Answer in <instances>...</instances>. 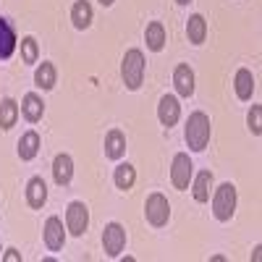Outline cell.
Returning <instances> with one entry per match:
<instances>
[{
    "mask_svg": "<svg viewBox=\"0 0 262 262\" xmlns=\"http://www.w3.org/2000/svg\"><path fill=\"white\" fill-rule=\"evenodd\" d=\"M184 139H186L189 149H194V152H202L207 147V142H210V118L202 111L189 116L186 128H184Z\"/></svg>",
    "mask_w": 262,
    "mask_h": 262,
    "instance_id": "cell-1",
    "label": "cell"
},
{
    "mask_svg": "<svg viewBox=\"0 0 262 262\" xmlns=\"http://www.w3.org/2000/svg\"><path fill=\"white\" fill-rule=\"evenodd\" d=\"M121 76H123L126 90H131V92H137L142 86V81H144V55H142V50H137V48L126 50L123 63H121Z\"/></svg>",
    "mask_w": 262,
    "mask_h": 262,
    "instance_id": "cell-2",
    "label": "cell"
},
{
    "mask_svg": "<svg viewBox=\"0 0 262 262\" xmlns=\"http://www.w3.org/2000/svg\"><path fill=\"white\" fill-rule=\"evenodd\" d=\"M233 212H236V186L231 181H226L212 194V215L217 217V221L226 223V221L233 217Z\"/></svg>",
    "mask_w": 262,
    "mask_h": 262,
    "instance_id": "cell-3",
    "label": "cell"
},
{
    "mask_svg": "<svg viewBox=\"0 0 262 262\" xmlns=\"http://www.w3.org/2000/svg\"><path fill=\"white\" fill-rule=\"evenodd\" d=\"M144 215H147V223L155 226V228H163L168 221H170V205L163 194H149L147 202H144Z\"/></svg>",
    "mask_w": 262,
    "mask_h": 262,
    "instance_id": "cell-4",
    "label": "cell"
},
{
    "mask_svg": "<svg viewBox=\"0 0 262 262\" xmlns=\"http://www.w3.org/2000/svg\"><path fill=\"white\" fill-rule=\"evenodd\" d=\"M86 226H90V210L84 202H71L66 210V228L71 231V236H84Z\"/></svg>",
    "mask_w": 262,
    "mask_h": 262,
    "instance_id": "cell-5",
    "label": "cell"
},
{
    "mask_svg": "<svg viewBox=\"0 0 262 262\" xmlns=\"http://www.w3.org/2000/svg\"><path fill=\"white\" fill-rule=\"evenodd\" d=\"M102 247L107 257H121L123 247H126V231L121 223H107L102 231Z\"/></svg>",
    "mask_w": 262,
    "mask_h": 262,
    "instance_id": "cell-6",
    "label": "cell"
},
{
    "mask_svg": "<svg viewBox=\"0 0 262 262\" xmlns=\"http://www.w3.org/2000/svg\"><path fill=\"white\" fill-rule=\"evenodd\" d=\"M191 173H194V165L189 160L186 152H179L176 158H173V165H170V181L176 189H189V181H191Z\"/></svg>",
    "mask_w": 262,
    "mask_h": 262,
    "instance_id": "cell-7",
    "label": "cell"
},
{
    "mask_svg": "<svg viewBox=\"0 0 262 262\" xmlns=\"http://www.w3.org/2000/svg\"><path fill=\"white\" fill-rule=\"evenodd\" d=\"M179 116H181V105H179V97L173 95H163L160 97V105H158V118L163 126H176L179 123Z\"/></svg>",
    "mask_w": 262,
    "mask_h": 262,
    "instance_id": "cell-8",
    "label": "cell"
},
{
    "mask_svg": "<svg viewBox=\"0 0 262 262\" xmlns=\"http://www.w3.org/2000/svg\"><path fill=\"white\" fill-rule=\"evenodd\" d=\"M66 244V231H63V223H60V217H48L45 221V247L50 252H60Z\"/></svg>",
    "mask_w": 262,
    "mask_h": 262,
    "instance_id": "cell-9",
    "label": "cell"
},
{
    "mask_svg": "<svg viewBox=\"0 0 262 262\" xmlns=\"http://www.w3.org/2000/svg\"><path fill=\"white\" fill-rule=\"evenodd\" d=\"M16 45H18V39H16L11 21L0 16V60H8L16 53Z\"/></svg>",
    "mask_w": 262,
    "mask_h": 262,
    "instance_id": "cell-10",
    "label": "cell"
},
{
    "mask_svg": "<svg viewBox=\"0 0 262 262\" xmlns=\"http://www.w3.org/2000/svg\"><path fill=\"white\" fill-rule=\"evenodd\" d=\"M173 84H176V92L181 97H191L194 95V71L189 69L186 63L176 66V71H173Z\"/></svg>",
    "mask_w": 262,
    "mask_h": 262,
    "instance_id": "cell-11",
    "label": "cell"
},
{
    "mask_svg": "<svg viewBox=\"0 0 262 262\" xmlns=\"http://www.w3.org/2000/svg\"><path fill=\"white\" fill-rule=\"evenodd\" d=\"M53 179H55L58 186L71 184V179H74V160H71V155H58L53 160Z\"/></svg>",
    "mask_w": 262,
    "mask_h": 262,
    "instance_id": "cell-12",
    "label": "cell"
},
{
    "mask_svg": "<svg viewBox=\"0 0 262 262\" xmlns=\"http://www.w3.org/2000/svg\"><path fill=\"white\" fill-rule=\"evenodd\" d=\"M123 152H126V137H123V131H118V128L107 131V137H105V155L111 158V160H121Z\"/></svg>",
    "mask_w": 262,
    "mask_h": 262,
    "instance_id": "cell-13",
    "label": "cell"
},
{
    "mask_svg": "<svg viewBox=\"0 0 262 262\" xmlns=\"http://www.w3.org/2000/svg\"><path fill=\"white\" fill-rule=\"evenodd\" d=\"M27 202H29V207H34V210H39L42 205L48 202V186H45V181H42L39 176H34V179L27 184Z\"/></svg>",
    "mask_w": 262,
    "mask_h": 262,
    "instance_id": "cell-14",
    "label": "cell"
},
{
    "mask_svg": "<svg viewBox=\"0 0 262 262\" xmlns=\"http://www.w3.org/2000/svg\"><path fill=\"white\" fill-rule=\"evenodd\" d=\"M21 113H24V118L29 123H37L42 118V113H45V102H42L34 92L24 95V100H21Z\"/></svg>",
    "mask_w": 262,
    "mask_h": 262,
    "instance_id": "cell-15",
    "label": "cell"
},
{
    "mask_svg": "<svg viewBox=\"0 0 262 262\" xmlns=\"http://www.w3.org/2000/svg\"><path fill=\"white\" fill-rule=\"evenodd\" d=\"M186 37H189L191 45H202V42H205V37H207V21L200 13H194L186 21Z\"/></svg>",
    "mask_w": 262,
    "mask_h": 262,
    "instance_id": "cell-16",
    "label": "cell"
},
{
    "mask_svg": "<svg viewBox=\"0 0 262 262\" xmlns=\"http://www.w3.org/2000/svg\"><path fill=\"white\" fill-rule=\"evenodd\" d=\"M233 84H236V97L238 100H252V95H254V76H252L249 69H238Z\"/></svg>",
    "mask_w": 262,
    "mask_h": 262,
    "instance_id": "cell-17",
    "label": "cell"
},
{
    "mask_svg": "<svg viewBox=\"0 0 262 262\" xmlns=\"http://www.w3.org/2000/svg\"><path fill=\"white\" fill-rule=\"evenodd\" d=\"M37 152H39V134L37 131H27V134L18 139V158L21 160H34Z\"/></svg>",
    "mask_w": 262,
    "mask_h": 262,
    "instance_id": "cell-18",
    "label": "cell"
},
{
    "mask_svg": "<svg viewBox=\"0 0 262 262\" xmlns=\"http://www.w3.org/2000/svg\"><path fill=\"white\" fill-rule=\"evenodd\" d=\"M210 189H212V173H210V170L196 173L194 186H191L194 200H196V202H207V200H210Z\"/></svg>",
    "mask_w": 262,
    "mask_h": 262,
    "instance_id": "cell-19",
    "label": "cell"
},
{
    "mask_svg": "<svg viewBox=\"0 0 262 262\" xmlns=\"http://www.w3.org/2000/svg\"><path fill=\"white\" fill-rule=\"evenodd\" d=\"M144 42L149 50H163L165 45V27L160 24V21H152V24H147V32H144Z\"/></svg>",
    "mask_w": 262,
    "mask_h": 262,
    "instance_id": "cell-20",
    "label": "cell"
},
{
    "mask_svg": "<svg viewBox=\"0 0 262 262\" xmlns=\"http://www.w3.org/2000/svg\"><path fill=\"white\" fill-rule=\"evenodd\" d=\"M71 21L76 29H86L92 24V6L86 0H76L74 8H71Z\"/></svg>",
    "mask_w": 262,
    "mask_h": 262,
    "instance_id": "cell-21",
    "label": "cell"
},
{
    "mask_svg": "<svg viewBox=\"0 0 262 262\" xmlns=\"http://www.w3.org/2000/svg\"><path fill=\"white\" fill-rule=\"evenodd\" d=\"M16 118H18V102L6 97L3 102H0V128H3V131L13 128Z\"/></svg>",
    "mask_w": 262,
    "mask_h": 262,
    "instance_id": "cell-22",
    "label": "cell"
},
{
    "mask_svg": "<svg viewBox=\"0 0 262 262\" xmlns=\"http://www.w3.org/2000/svg\"><path fill=\"white\" fill-rule=\"evenodd\" d=\"M113 181H116L118 189H131V186H134V181H137V170H134V165L121 163V165L116 168V173H113Z\"/></svg>",
    "mask_w": 262,
    "mask_h": 262,
    "instance_id": "cell-23",
    "label": "cell"
},
{
    "mask_svg": "<svg viewBox=\"0 0 262 262\" xmlns=\"http://www.w3.org/2000/svg\"><path fill=\"white\" fill-rule=\"evenodd\" d=\"M34 81L39 90H53L55 86V66L53 63H42L39 69L34 71Z\"/></svg>",
    "mask_w": 262,
    "mask_h": 262,
    "instance_id": "cell-24",
    "label": "cell"
},
{
    "mask_svg": "<svg viewBox=\"0 0 262 262\" xmlns=\"http://www.w3.org/2000/svg\"><path fill=\"white\" fill-rule=\"evenodd\" d=\"M21 55H24V63H37V42L34 37H24L21 39Z\"/></svg>",
    "mask_w": 262,
    "mask_h": 262,
    "instance_id": "cell-25",
    "label": "cell"
},
{
    "mask_svg": "<svg viewBox=\"0 0 262 262\" xmlns=\"http://www.w3.org/2000/svg\"><path fill=\"white\" fill-rule=\"evenodd\" d=\"M249 128L252 134L259 137L262 134V107L259 105H252V113H249Z\"/></svg>",
    "mask_w": 262,
    "mask_h": 262,
    "instance_id": "cell-26",
    "label": "cell"
},
{
    "mask_svg": "<svg viewBox=\"0 0 262 262\" xmlns=\"http://www.w3.org/2000/svg\"><path fill=\"white\" fill-rule=\"evenodd\" d=\"M3 259H6V262H18V259H21V254H18L16 249H8V252L3 254Z\"/></svg>",
    "mask_w": 262,
    "mask_h": 262,
    "instance_id": "cell-27",
    "label": "cell"
},
{
    "mask_svg": "<svg viewBox=\"0 0 262 262\" xmlns=\"http://www.w3.org/2000/svg\"><path fill=\"white\" fill-rule=\"evenodd\" d=\"M100 3H102V6L107 8V6H113V0H100Z\"/></svg>",
    "mask_w": 262,
    "mask_h": 262,
    "instance_id": "cell-28",
    "label": "cell"
},
{
    "mask_svg": "<svg viewBox=\"0 0 262 262\" xmlns=\"http://www.w3.org/2000/svg\"><path fill=\"white\" fill-rule=\"evenodd\" d=\"M176 3H179V6H186V3H191V0H176Z\"/></svg>",
    "mask_w": 262,
    "mask_h": 262,
    "instance_id": "cell-29",
    "label": "cell"
},
{
    "mask_svg": "<svg viewBox=\"0 0 262 262\" xmlns=\"http://www.w3.org/2000/svg\"><path fill=\"white\" fill-rule=\"evenodd\" d=\"M0 257H3V254H0Z\"/></svg>",
    "mask_w": 262,
    "mask_h": 262,
    "instance_id": "cell-30",
    "label": "cell"
}]
</instances>
